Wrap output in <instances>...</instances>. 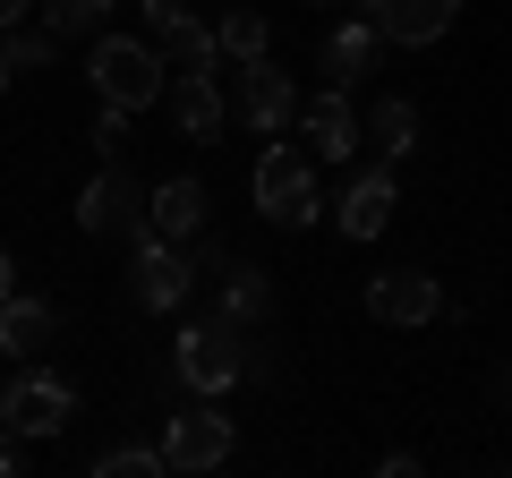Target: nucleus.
Listing matches in <instances>:
<instances>
[{
  "label": "nucleus",
  "mask_w": 512,
  "mask_h": 478,
  "mask_svg": "<svg viewBox=\"0 0 512 478\" xmlns=\"http://www.w3.org/2000/svg\"><path fill=\"white\" fill-rule=\"evenodd\" d=\"M171 368H180L188 393L222 402L239 376H256V342H248V325H231V316L214 308V316H188V325H180V342H171Z\"/></svg>",
  "instance_id": "1"
},
{
  "label": "nucleus",
  "mask_w": 512,
  "mask_h": 478,
  "mask_svg": "<svg viewBox=\"0 0 512 478\" xmlns=\"http://www.w3.org/2000/svg\"><path fill=\"white\" fill-rule=\"evenodd\" d=\"M86 77H94V94L120 103V111H154L171 94V60H163V43H154V35H94Z\"/></svg>",
  "instance_id": "2"
},
{
  "label": "nucleus",
  "mask_w": 512,
  "mask_h": 478,
  "mask_svg": "<svg viewBox=\"0 0 512 478\" xmlns=\"http://www.w3.org/2000/svg\"><path fill=\"white\" fill-rule=\"evenodd\" d=\"M248 197L265 222H282V231H299V222H316V154L308 146H265L248 171Z\"/></svg>",
  "instance_id": "3"
},
{
  "label": "nucleus",
  "mask_w": 512,
  "mask_h": 478,
  "mask_svg": "<svg viewBox=\"0 0 512 478\" xmlns=\"http://www.w3.org/2000/svg\"><path fill=\"white\" fill-rule=\"evenodd\" d=\"M188 291H197V257H188L180 239H163V231L128 239V299L146 316H180Z\"/></svg>",
  "instance_id": "4"
},
{
  "label": "nucleus",
  "mask_w": 512,
  "mask_h": 478,
  "mask_svg": "<svg viewBox=\"0 0 512 478\" xmlns=\"http://www.w3.org/2000/svg\"><path fill=\"white\" fill-rule=\"evenodd\" d=\"M146 197H154V188L137 180L128 163H103L86 188H77V231H86V239H146V231H154V222H146Z\"/></svg>",
  "instance_id": "5"
},
{
  "label": "nucleus",
  "mask_w": 512,
  "mask_h": 478,
  "mask_svg": "<svg viewBox=\"0 0 512 478\" xmlns=\"http://www.w3.org/2000/svg\"><path fill=\"white\" fill-rule=\"evenodd\" d=\"M231 453H239V427L222 419L205 393H197V410H171V419H163V461H171V478H188V470H222Z\"/></svg>",
  "instance_id": "6"
},
{
  "label": "nucleus",
  "mask_w": 512,
  "mask_h": 478,
  "mask_svg": "<svg viewBox=\"0 0 512 478\" xmlns=\"http://www.w3.org/2000/svg\"><path fill=\"white\" fill-rule=\"evenodd\" d=\"M299 103H308V94H299V77L282 69L274 52H265V60H248V69H239V86H231V111L248 120L256 137H282V129L299 120Z\"/></svg>",
  "instance_id": "7"
},
{
  "label": "nucleus",
  "mask_w": 512,
  "mask_h": 478,
  "mask_svg": "<svg viewBox=\"0 0 512 478\" xmlns=\"http://www.w3.org/2000/svg\"><path fill=\"white\" fill-rule=\"evenodd\" d=\"M367 316H376V325H436L444 316V282L427 274V265H384V274H367Z\"/></svg>",
  "instance_id": "8"
},
{
  "label": "nucleus",
  "mask_w": 512,
  "mask_h": 478,
  "mask_svg": "<svg viewBox=\"0 0 512 478\" xmlns=\"http://www.w3.org/2000/svg\"><path fill=\"white\" fill-rule=\"evenodd\" d=\"M77 419V393L60 385V376H9V393H0V427L9 436H26V444H43V436H60V427Z\"/></svg>",
  "instance_id": "9"
},
{
  "label": "nucleus",
  "mask_w": 512,
  "mask_h": 478,
  "mask_svg": "<svg viewBox=\"0 0 512 478\" xmlns=\"http://www.w3.org/2000/svg\"><path fill=\"white\" fill-rule=\"evenodd\" d=\"M376 60H384V35H376L367 9L316 35V69H325V86H359V77H376Z\"/></svg>",
  "instance_id": "10"
},
{
  "label": "nucleus",
  "mask_w": 512,
  "mask_h": 478,
  "mask_svg": "<svg viewBox=\"0 0 512 478\" xmlns=\"http://www.w3.org/2000/svg\"><path fill=\"white\" fill-rule=\"evenodd\" d=\"M299 137H308V154L316 163H350L359 154V111H350V86H325L316 103H299Z\"/></svg>",
  "instance_id": "11"
},
{
  "label": "nucleus",
  "mask_w": 512,
  "mask_h": 478,
  "mask_svg": "<svg viewBox=\"0 0 512 478\" xmlns=\"http://www.w3.org/2000/svg\"><path fill=\"white\" fill-rule=\"evenodd\" d=\"M402 214V188H393V163L359 171V180L342 188V205H333V222H342V239H376L384 222Z\"/></svg>",
  "instance_id": "12"
},
{
  "label": "nucleus",
  "mask_w": 512,
  "mask_h": 478,
  "mask_svg": "<svg viewBox=\"0 0 512 478\" xmlns=\"http://www.w3.org/2000/svg\"><path fill=\"white\" fill-rule=\"evenodd\" d=\"M367 18H376L384 43H410V52H427V43H444V26L461 18V0H367Z\"/></svg>",
  "instance_id": "13"
},
{
  "label": "nucleus",
  "mask_w": 512,
  "mask_h": 478,
  "mask_svg": "<svg viewBox=\"0 0 512 478\" xmlns=\"http://www.w3.org/2000/svg\"><path fill=\"white\" fill-rule=\"evenodd\" d=\"M171 129L188 137V146H214L222 137V120H231V103H222V86L214 77H188V69H171Z\"/></svg>",
  "instance_id": "14"
},
{
  "label": "nucleus",
  "mask_w": 512,
  "mask_h": 478,
  "mask_svg": "<svg viewBox=\"0 0 512 478\" xmlns=\"http://www.w3.org/2000/svg\"><path fill=\"white\" fill-rule=\"evenodd\" d=\"M146 222H154L163 239H180V248H188V239L214 222V197H205V180H188V171H180V180H163V188L146 197Z\"/></svg>",
  "instance_id": "15"
},
{
  "label": "nucleus",
  "mask_w": 512,
  "mask_h": 478,
  "mask_svg": "<svg viewBox=\"0 0 512 478\" xmlns=\"http://www.w3.org/2000/svg\"><path fill=\"white\" fill-rule=\"evenodd\" d=\"M52 299H26V291H9L0 299V359H26V350H43L52 342Z\"/></svg>",
  "instance_id": "16"
},
{
  "label": "nucleus",
  "mask_w": 512,
  "mask_h": 478,
  "mask_svg": "<svg viewBox=\"0 0 512 478\" xmlns=\"http://www.w3.org/2000/svg\"><path fill=\"white\" fill-rule=\"evenodd\" d=\"M359 129H367V146H376L384 163H402V154H419V103H410V94H384Z\"/></svg>",
  "instance_id": "17"
},
{
  "label": "nucleus",
  "mask_w": 512,
  "mask_h": 478,
  "mask_svg": "<svg viewBox=\"0 0 512 478\" xmlns=\"http://www.w3.org/2000/svg\"><path fill=\"white\" fill-rule=\"evenodd\" d=\"M214 308L231 316V325H248V333H256V316L274 308V274H265V265H222V291H214Z\"/></svg>",
  "instance_id": "18"
},
{
  "label": "nucleus",
  "mask_w": 512,
  "mask_h": 478,
  "mask_svg": "<svg viewBox=\"0 0 512 478\" xmlns=\"http://www.w3.org/2000/svg\"><path fill=\"white\" fill-rule=\"evenodd\" d=\"M214 52L231 60V69H248V60L274 52V26L256 18V9H222V18H214Z\"/></svg>",
  "instance_id": "19"
},
{
  "label": "nucleus",
  "mask_w": 512,
  "mask_h": 478,
  "mask_svg": "<svg viewBox=\"0 0 512 478\" xmlns=\"http://www.w3.org/2000/svg\"><path fill=\"white\" fill-rule=\"evenodd\" d=\"M111 9H120V0H43V26H52L60 43H86V35H103Z\"/></svg>",
  "instance_id": "20"
},
{
  "label": "nucleus",
  "mask_w": 512,
  "mask_h": 478,
  "mask_svg": "<svg viewBox=\"0 0 512 478\" xmlns=\"http://www.w3.org/2000/svg\"><path fill=\"white\" fill-rule=\"evenodd\" d=\"M94 478H171V461H163V444H103Z\"/></svg>",
  "instance_id": "21"
},
{
  "label": "nucleus",
  "mask_w": 512,
  "mask_h": 478,
  "mask_svg": "<svg viewBox=\"0 0 512 478\" xmlns=\"http://www.w3.org/2000/svg\"><path fill=\"white\" fill-rule=\"evenodd\" d=\"M0 52H9V69H52L60 35H52V26H9V35H0Z\"/></svg>",
  "instance_id": "22"
},
{
  "label": "nucleus",
  "mask_w": 512,
  "mask_h": 478,
  "mask_svg": "<svg viewBox=\"0 0 512 478\" xmlns=\"http://www.w3.org/2000/svg\"><path fill=\"white\" fill-rule=\"evenodd\" d=\"M94 154H103V163H120V154H128V111L120 103L94 111Z\"/></svg>",
  "instance_id": "23"
},
{
  "label": "nucleus",
  "mask_w": 512,
  "mask_h": 478,
  "mask_svg": "<svg viewBox=\"0 0 512 478\" xmlns=\"http://www.w3.org/2000/svg\"><path fill=\"white\" fill-rule=\"evenodd\" d=\"M188 257H197V274H222V265H231V248H222L214 231H197V239H188Z\"/></svg>",
  "instance_id": "24"
},
{
  "label": "nucleus",
  "mask_w": 512,
  "mask_h": 478,
  "mask_svg": "<svg viewBox=\"0 0 512 478\" xmlns=\"http://www.w3.org/2000/svg\"><path fill=\"white\" fill-rule=\"evenodd\" d=\"M35 9H43V0H0V35H9V26H26Z\"/></svg>",
  "instance_id": "25"
},
{
  "label": "nucleus",
  "mask_w": 512,
  "mask_h": 478,
  "mask_svg": "<svg viewBox=\"0 0 512 478\" xmlns=\"http://www.w3.org/2000/svg\"><path fill=\"white\" fill-rule=\"evenodd\" d=\"M18 291V257H9V248H0V299Z\"/></svg>",
  "instance_id": "26"
},
{
  "label": "nucleus",
  "mask_w": 512,
  "mask_h": 478,
  "mask_svg": "<svg viewBox=\"0 0 512 478\" xmlns=\"http://www.w3.org/2000/svg\"><path fill=\"white\" fill-rule=\"evenodd\" d=\"M9 77H18V69H9V52H0V94H9Z\"/></svg>",
  "instance_id": "27"
},
{
  "label": "nucleus",
  "mask_w": 512,
  "mask_h": 478,
  "mask_svg": "<svg viewBox=\"0 0 512 478\" xmlns=\"http://www.w3.org/2000/svg\"><path fill=\"white\" fill-rule=\"evenodd\" d=\"M308 9H342V0H308Z\"/></svg>",
  "instance_id": "28"
},
{
  "label": "nucleus",
  "mask_w": 512,
  "mask_h": 478,
  "mask_svg": "<svg viewBox=\"0 0 512 478\" xmlns=\"http://www.w3.org/2000/svg\"><path fill=\"white\" fill-rule=\"evenodd\" d=\"M504 402H512V368H504Z\"/></svg>",
  "instance_id": "29"
}]
</instances>
